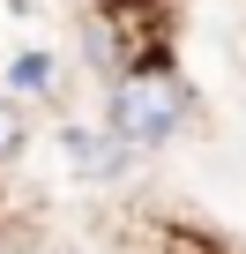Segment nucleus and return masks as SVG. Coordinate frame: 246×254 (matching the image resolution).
<instances>
[{"label":"nucleus","mask_w":246,"mask_h":254,"mask_svg":"<svg viewBox=\"0 0 246 254\" xmlns=\"http://www.w3.org/2000/svg\"><path fill=\"white\" fill-rule=\"evenodd\" d=\"M187 120H194V82L179 75V60L127 67L104 90V135L119 150H164V142H179Z\"/></svg>","instance_id":"obj_1"},{"label":"nucleus","mask_w":246,"mask_h":254,"mask_svg":"<svg viewBox=\"0 0 246 254\" xmlns=\"http://www.w3.org/2000/svg\"><path fill=\"white\" fill-rule=\"evenodd\" d=\"M67 157H75V172H82V180H119L135 150H119L104 127H97V135H67Z\"/></svg>","instance_id":"obj_2"},{"label":"nucleus","mask_w":246,"mask_h":254,"mask_svg":"<svg viewBox=\"0 0 246 254\" xmlns=\"http://www.w3.org/2000/svg\"><path fill=\"white\" fill-rule=\"evenodd\" d=\"M23 142H30V112H23V97H15V90H0V165L23 157Z\"/></svg>","instance_id":"obj_3"},{"label":"nucleus","mask_w":246,"mask_h":254,"mask_svg":"<svg viewBox=\"0 0 246 254\" xmlns=\"http://www.w3.org/2000/svg\"><path fill=\"white\" fill-rule=\"evenodd\" d=\"M97 8L127 23H179V0H97Z\"/></svg>","instance_id":"obj_4"}]
</instances>
